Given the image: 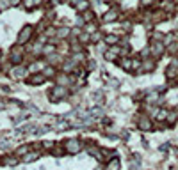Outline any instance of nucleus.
Returning <instances> with one entry per match:
<instances>
[{"instance_id":"6ab92c4d","label":"nucleus","mask_w":178,"mask_h":170,"mask_svg":"<svg viewBox=\"0 0 178 170\" xmlns=\"http://www.w3.org/2000/svg\"><path fill=\"white\" fill-rule=\"evenodd\" d=\"M168 110H164V108H158L157 113H155V119L157 120H166V117H168Z\"/></svg>"},{"instance_id":"4468645a","label":"nucleus","mask_w":178,"mask_h":170,"mask_svg":"<svg viewBox=\"0 0 178 170\" xmlns=\"http://www.w3.org/2000/svg\"><path fill=\"white\" fill-rule=\"evenodd\" d=\"M104 57H105V60H109V62H116V60H118V57H119V55H118L116 51H112V50H111V48H109V50H105Z\"/></svg>"},{"instance_id":"f3484780","label":"nucleus","mask_w":178,"mask_h":170,"mask_svg":"<svg viewBox=\"0 0 178 170\" xmlns=\"http://www.w3.org/2000/svg\"><path fill=\"white\" fill-rule=\"evenodd\" d=\"M38 158H39V152H27V154L23 156V161H25V163H31V161L38 160Z\"/></svg>"},{"instance_id":"a211bd4d","label":"nucleus","mask_w":178,"mask_h":170,"mask_svg":"<svg viewBox=\"0 0 178 170\" xmlns=\"http://www.w3.org/2000/svg\"><path fill=\"white\" fill-rule=\"evenodd\" d=\"M107 170H119V160L112 158V160L107 163Z\"/></svg>"},{"instance_id":"dca6fc26","label":"nucleus","mask_w":178,"mask_h":170,"mask_svg":"<svg viewBox=\"0 0 178 170\" xmlns=\"http://www.w3.org/2000/svg\"><path fill=\"white\" fill-rule=\"evenodd\" d=\"M75 9L78 11V12H84V11L89 9V0H82V2H78L77 5H75Z\"/></svg>"},{"instance_id":"9d476101","label":"nucleus","mask_w":178,"mask_h":170,"mask_svg":"<svg viewBox=\"0 0 178 170\" xmlns=\"http://www.w3.org/2000/svg\"><path fill=\"white\" fill-rule=\"evenodd\" d=\"M139 128H141V130H144V131H148V130H151V128H153V122H151L150 117H141V119H139Z\"/></svg>"},{"instance_id":"1a4fd4ad","label":"nucleus","mask_w":178,"mask_h":170,"mask_svg":"<svg viewBox=\"0 0 178 170\" xmlns=\"http://www.w3.org/2000/svg\"><path fill=\"white\" fill-rule=\"evenodd\" d=\"M119 36H116V34H107L104 37V43L105 44H109V46H114V44H119Z\"/></svg>"},{"instance_id":"b1692460","label":"nucleus","mask_w":178,"mask_h":170,"mask_svg":"<svg viewBox=\"0 0 178 170\" xmlns=\"http://www.w3.org/2000/svg\"><path fill=\"white\" fill-rule=\"evenodd\" d=\"M153 2L155 0H141V7H150V5H153Z\"/></svg>"},{"instance_id":"7ed1b4c3","label":"nucleus","mask_w":178,"mask_h":170,"mask_svg":"<svg viewBox=\"0 0 178 170\" xmlns=\"http://www.w3.org/2000/svg\"><path fill=\"white\" fill-rule=\"evenodd\" d=\"M50 96H52L53 101H61L68 96V89L64 85H55L52 90H50Z\"/></svg>"},{"instance_id":"a878e982","label":"nucleus","mask_w":178,"mask_h":170,"mask_svg":"<svg viewBox=\"0 0 178 170\" xmlns=\"http://www.w3.org/2000/svg\"><path fill=\"white\" fill-rule=\"evenodd\" d=\"M87 68H89V69H94V68H96V62H94V60H89V62H87Z\"/></svg>"},{"instance_id":"5701e85b","label":"nucleus","mask_w":178,"mask_h":170,"mask_svg":"<svg viewBox=\"0 0 178 170\" xmlns=\"http://www.w3.org/2000/svg\"><path fill=\"white\" fill-rule=\"evenodd\" d=\"M29 152V147L27 145H21V147H18V151H16V154L20 156V154H27Z\"/></svg>"},{"instance_id":"20e7f679","label":"nucleus","mask_w":178,"mask_h":170,"mask_svg":"<svg viewBox=\"0 0 178 170\" xmlns=\"http://www.w3.org/2000/svg\"><path fill=\"white\" fill-rule=\"evenodd\" d=\"M150 51H151V57H160V55L166 51V44H164L162 41H151Z\"/></svg>"},{"instance_id":"c85d7f7f","label":"nucleus","mask_w":178,"mask_h":170,"mask_svg":"<svg viewBox=\"0 0 178 170\" xmlns=\"http://www.w3.org/2000/svg\"><path fill=\"white\" fill-rule=\"evenodd\" d=\"M48 2H50V0H48Z\"/></svg>"},{"instance_id":"ddd939ff","label":"nucleus","mask_w":178,"mask_h":170,"mask_svg":"<svg viewBox=\"0 0 178 170\" xmlns=\"http://www.w3.org/2000/svg\"><path fill=\"white\" fill-rule=\"evenodd\" d=\"M41 73L45 75V78H55V68L53 66H45Z\"/></svg>"},{"instance_id":"0eeeda50","label":"nucleus","mask_w":178,"mask_h":170,"mask_svg":"<svg viewBox=\"0 0 178 170\" xmlns=\"http://www.w3.org/2000/svg\"><path fill=\"white\" fill-rule=\"evenodd\" d=\"M155 69V60L153 59H143V64H141V73H150V71Z\"/></svg>"},{"instance_id":"39448f33","label":"nucleus","mask_w":178,"mask_h":170,"mask_svg":"<svg viewBox=\"0 0 178 170\" xmlns=\"http://www.w3.org/2000/svg\"><path fill=\"white\" fill-rule=\"evenodd\" d=\"M27 73H29V69L27 68H23V66H13L11 68V76L13 78H16V80H21V78H25L27 76Z\"/></svg>"},{"instance_id":"bb28decb","label":"nucleus","mask_w":178,"mask_h":170,"mask_svg":"<svg viewBox=\"0 0 178 170\" xmlns=\"http://www.w3.org/2000/svg\"><path fill=\"white\" fill-rule=\"evenodd\" d=\"M78 2H82V0H70V5H73V7H75Z\"/></svg>"},{"instance_id":"aec40b11","label":"nucleus","mask_w":178,"mask_h":170,"mask_svg":"<svg viewBox=\"0 0 178 170\" xmlns=\"http://www.w3.org/2000/svg\"><path fill=\"white\" fill-rule=\"evenodd\" d=\"M178 119V115H176V112H169L168 113V117H166V120H168V124H175Z\"/></svg>"},{"instance_id":"9b49d317","label":"nucleus","mask_w":178,"mask_h":170,"mask_svg":"<svg viewBox=\"0 0 178 170\" xmlns=\"http://www.w3.org/2000/svg\"><path fill=\"white\" fill-rule=\"evenodd\" d=\"M70 36H71V29H68V27L57 29V34H55L57 39H66V37H70Z\"/></svg>"},{"instance_id":"393cba45","label":"nucleus","mask_w":178,"mask_h":170,"mask_svg":"<svg viewBox=\"0 0 178 170\" xmlns=\"http://www.w3.org/2000/svg\"><path fill=\"white\" fill-rule=\"evenodd\" d=\"M9 4H11V7H18L21 4V0H9Z\"/></svg>"},{"instance_id":"f8f14e48","label":"nucleus","mask_w":178,"mask_h":170,"mask_svg":"<svg viewBox=\"0 0 178 170\" xmlns=\"http://www.w3.org/2000/svg\"><path fill=\"white\" fill-rule=\"evenodd\" d=\"M118 64H119V68H123L125 71H130L132 69V57H123V59L118 60Z\"/></svg>"},{"instance_id":"f257e3e1","label":"nucleus","mask_w":178,"mask_h":170,"mask_svg":"<svg viewBox=\"0 0 178 170\" xmlns=\"http://www.w3.org/2000/svg\"><path fill=\"white\" fill-rule=\"evenodd\" d=\"M32 36H34V27H32V25H25V27L20 30V34H18V39H16V43L25 46L27 43H31Z\"/></svg>"},{"instance_id":"423d86ee","label":"nucleus","mask_w":178,"mask_h":170,"mask_svg":"<svg viewBox=\"0 0 178 170\" xmlns=\"http://www.w3.org/2000/svg\"><path fill=\"white\" fill-rule=\"evenodd\" d=\"M119 18V9L118 7H112V9H109L107 12H105L104 16H102V20H104V23H112V21H116Z\"/></svg>"},{"instance_id":"412c9836","label":"nucleus","mask_w":178,"mask_h":170,"mask_svg":"<svg viewBox=\"0 0 178 170\" xmlns=\"http://www.w3.org/2000/svg\"><path fill=\"white\" fill-rule=\"evenodd\" d=\"M141 64H143V60H139V59H134V57H132V69L130 71H141Z\"/></svg>"},{"instance_id":"f03ea898","label":"nucleus","mask_w":178,"mask_h":170,"mask_svg":"<svg viewBox=\"0 0 178 170\" xmlns=\"http://www.w3.org/2000/svg\"><path fill=\"white\" fill-rule=\"evenodd\" d=\"M64 149H66V152H70V154H77V152L82 151V144H80V140H77V138H71V140H66Z\"/></svg>"},{"instance_id":"cd10ccee","label":"nucleus","mask_w":178,"mask_h":170,"mask_svg":"<svg viewBox=\"0 0 178 170\" xmlns=\"http://www.w3.org/2000/svg\"><path fill=\"white\" fill-rule=\"evenodd\" d=\"M61 2H63V0H50V4H52V5H57V4H61Z\"/></svg>"},{"instance_id":"2eb2a0df","label":"nucleus","mask_w":178,"mask_h":170,"mask_svg":"<svg viewBox=\"0 0 178 170\" xmlns=\"http://www.w3.org/2000/svg\"><path fill=\"white\" fill-rule=\"evenodd\" d=\"M82 16H84V18H82V20H84V23H91V21H94V12L91 9L84 11V12H82Z\"/></svg>"},{"instance_id":"4be33fe9","label":"nucleus","mask_w":178,"mask_h":170,"mask_svg":"<svg viewBox=\"0 0 178 170\" xmlns=\"http://www.w3.org/2000/svg\"><path fill=\"white\" fill-rule=\"evenodd\" d=\"M23 5H25V9H27V11H32L34 7H36L34 0H23Z\"/></svg>"},{"instance_id":"6e6552de","label":"nucleus","mask_w":178,"mask_h":170,"mask_svg":"<svg viewBox=\"0 0 178 170\" xmlns=\"http://www.w3.org/2000/svg\"><path fill=\"white\" fill-rule=\"evenodd\" d=\"M45 82H46V78H45L43 73H32L31 78H29V83H31V85H41Z\"/></svg>"}]
</instances>
